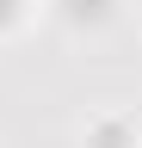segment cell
Instances as JSON below:
<instances>
[{
  "label": "cell",
  "instance_id": "cell-1",
  "mask_svg": "<svg viewBox=\"0 0 142 148\" xmlns=\"http://www.w3.org/2000/svg\"><path fill=\"white\" fill-rule=\"evenodd\" d=\"M86 148H142L136 117H130V111H105V117H93V123H86Z\"/></svg>",
  "mask_w": 142,
  "mask_h": 148
},
{
  "label": "cell",
  "instance_id": "cell-2",
  "mask_svg": "<svg viewBox=\"0 0 142 148\" xmlns=\"http://www.w3.org/2000/svg\"><path fill=\"white\" fill-rule=\"evenodd\" d=\"M56 6H62L68 18H93V25H99V18H111V0H56Z\"/></svg>",
  "mask_w": 142,
  "mask_h": 148
},
{
  "label": "cell",
  "instance_id": "cell-3",
  "mask_svg": "<svg viewBox=\"0 0 142 148\" xmlns=\"http://www.w3.org/2000/svg\"><path fill=\"white\" fill-rule=\"evenodd\" d=\"M19 18H25V0H0V31L19 25Z\"/></svg>",
  "mask_w": 142,
  "mask_h": 148
}]
</instances>
